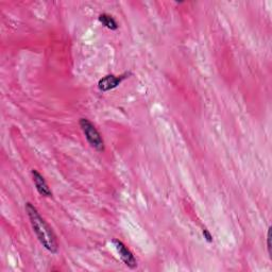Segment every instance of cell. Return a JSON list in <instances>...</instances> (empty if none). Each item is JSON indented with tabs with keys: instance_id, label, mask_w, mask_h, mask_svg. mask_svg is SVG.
Instances as JSON below:
<instances>
[{
	"instance_id": "obj_2",
	"label": "cell",
	"mask_w": 272,
	"mask_h": 272,
	"mask_svg": "<svg viewBox=\"0 0 272 272\" xmlns=\"http://www.w3.org/2000/svg\"><path fill=\"white\" fill-rule=\"evenodd\" d=\"M79 125L82 129L85 139L88 142V144L98 152L104 151V141L102 139L101 134L96 129L92 122L86 118H81L79 121Z\"/></svg>"
},
{
	"instance_id": "obj_7",
	"label": "cell",
	"mask_w": 272,
	"mask_h": 272,
	"mask_svg": "<svg viewBox=\"0 0 272 272\" xmlns=\"http://www.w3.org/2000/svg\"><path fill=\"white\" fill-rule=\"evenodd\" d=\"M267 248L269 256L271 257V226L268 228V232H267Z\"/></svg>"
},
{
	"instance_id": "obj_8",
	"label": "cell",
	"mask_w": 272,
	"mask_h": 272,
	"mask_svg": "<svg viewBox=\"0 0 272 272\" xmlns=\"http://www.w3.org/2000/svg\"><path fill=\"white\" fill-rule=\"evenodd\" d=\"M202 234H203V236H204V238H206V240L208 241V242H213V236H212V234L210 233V231L209 230H207V229H203V231H202Z\"/></svg>"
},
{
	"instance_id": "obj_4",
	"label": "cell",
	"mask_w": 272,
	"mask_h": 272,
	"mask_svg": "<svg viewBox=\"0 0 272 272\" xmlns=\"http://www.w3.org/2000/svg\"><path fill=\"white\" fill-rule=\"evenodd\" d=\"M127 76H129L128 73L121 75V76H114V75H107L103 78H101L98 82V88L101 92H108L111 89L116 88L122 81H124Z\"/></svg>"
},
{
	"instance_id": "obj_5",
	"label": "cell",
	"mask_w": 272,
	"mask_h": 272,
	"mask_svg": "<svg viewBox=\"0 0 272 272\" xmlns=\"http://www.w3.org/2000/svg\"><path fill=\"white\" fill-rule=\"evenodd\" d=\"M31 173H32L33 182H34V185H35L37 193L40 196H43V197H47V198L51 197L52 196V192L50 190L46 180L44 179V176L40 174L36 169H32Z\"/></svg>"
},
{
	"instance_id": "obj_3",
	"label": "cell",
	"mask_w": 272,
	"mask_h": 272,
	"mask_svg": "<svg viewBox=\"0 0 272 272\" xmlns=\"http://www.w3.org/2000/svg\"><path fill=\"white\" fill-rule=\"evenodd\" d=\"M112 242H113L114 247H115L117 253L119 254V257L121 258L122 262H124L131 269H134V268L138 267V261H136L135 256L127 248V246L124 242L118 240V239H113Z\"/></svg>"
},
{
	"instance_id": "obj_6",
	"label": "cell",
	"mask_w": 272,
	"mask_h": 272,
	"mask_svg": "<svg viewBox=\"0 0 272 272\" xmlns=\"http://www.w3.org/2000/svg\"><path fill=\"white\" fill-rule=\"evenodd\" d=\"M99 21L107 29L113 30V31L118 29V24L115 20V18L113 16H111V15L105 14V13H104V14L99 15Z\"/></svg>"
},
{
	"instance_id": "obj_1",
	"label": "cell",
	"mask_w": 272,
	"mask_h": 272,
	"mask_svg": "<svg viewBox=\"0 0 272 272\" xmlns=\"http://www.w3.org/2000/svg\"><path fill=\"white\" fill-rule=\"evenodd\" d=\"M26 211L27 214H28L33 232L35 233L39 242L42 243V246L52 254L58 253L59 243L51 226L46 222L43 217L40 216V214L32 203H26Z\"/></svg>"
}]
</instances>
